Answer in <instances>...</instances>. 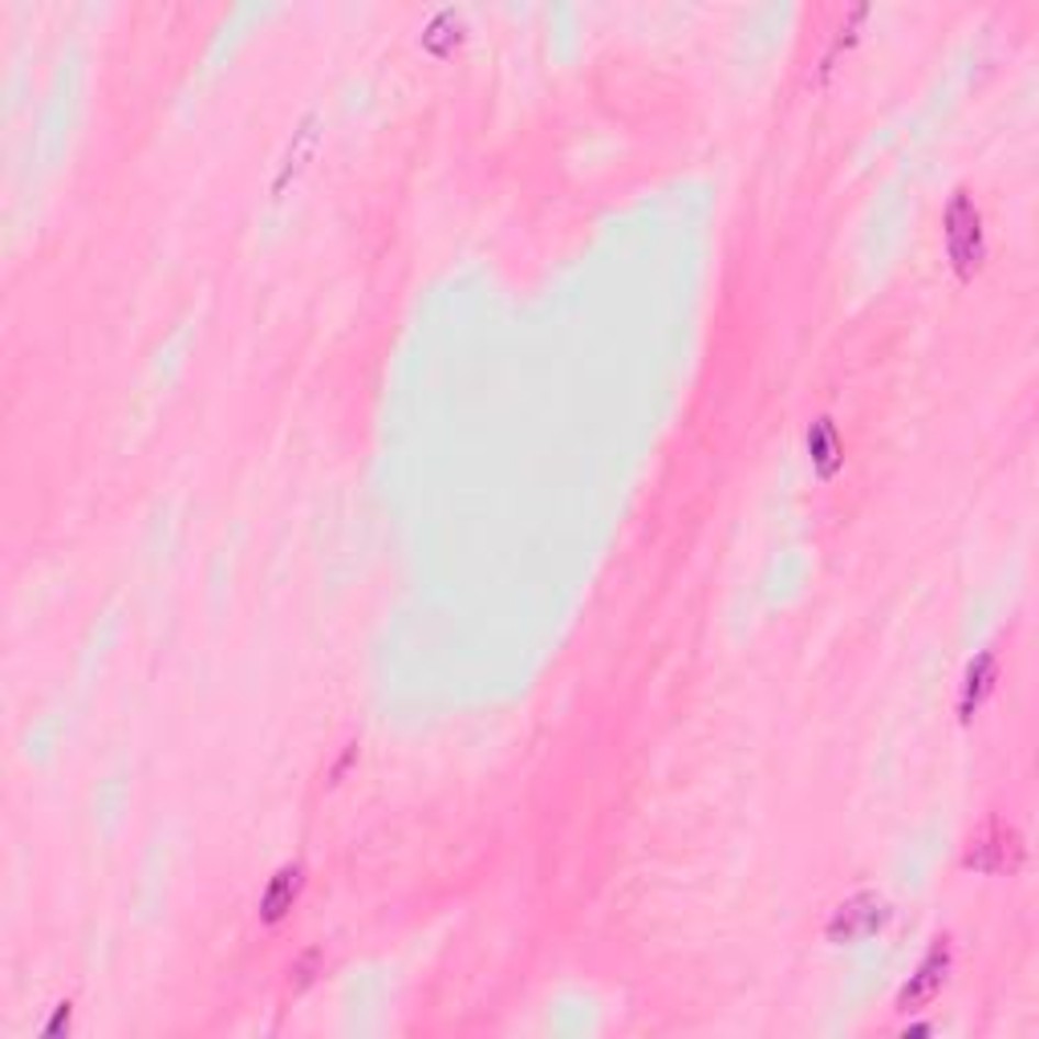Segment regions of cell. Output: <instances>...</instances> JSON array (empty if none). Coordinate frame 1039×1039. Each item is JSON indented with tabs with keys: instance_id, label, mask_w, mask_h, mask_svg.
Wrapping results in <instances>:
<instances>
[{
	"instance_id": "1",
	"label": "cell",
	"mask_w": 1039,
	"mask_h": 1039,
	"mask_svg": "<svg viewBox=\"0 0 1039 1039\" xmlns=\"http://www.w3.org/2000/svg\"><path fill=\"white\" fill-rule=\"evenodd\" d=\"M881 918H885V914H881L878 897H857L849 906H840L837 921H833V938H837V942H857V938L878 930Z\"/></svg>"
},
{
	"instance_id": "2",
	"label": "cell",
	"mask_w": 1039,
	"mask_h": 1039,
	"mask_svg": "<svg viewBox=\"0 0 1039 1039\" xmlns=\"http://www.w3.org/2000/svg\"><path fill=\"white\" fill-rule=\"evenodd\" d=\"M942 971H947V950L934 947L930 954H926V962L918 967V974H914V983L902 991V1012H909V1007H918V1003H926L942 986Z\"/></svg>"
},
{
	"instance_id": "3",
	"label": "cell",
	"mask_w": 1039,
	"mask_h": 1039,
	"mask_svg": "<svg viewBox=\"0 0 1039 1039\" xmlns=\"http://www.w3.org/2000/svg\"><path fill=\"white\" fill-rule=\"evenodd\" d=\"M297 890H301V869H280L277 878H272V885H268L265 902H260L265 918H268V921H277L280 914H284V909H293Z\"/></svg>"
}]
</instances>
